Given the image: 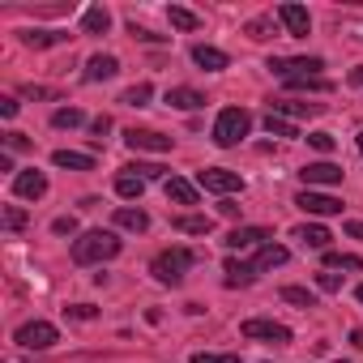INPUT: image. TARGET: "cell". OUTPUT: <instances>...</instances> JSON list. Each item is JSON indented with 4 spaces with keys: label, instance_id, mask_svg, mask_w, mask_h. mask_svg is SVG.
<instances>
[{
    "label": "cell",
    "instance_id": "6da1fadb",
    "mask_svg": "<svg viewBox=\"0 0 363 363\" xmlns=\"http://www.w3.org/2000/svg\"><path fill=\"white\" fill-rule=\"evenodd\" d=\"M120 257V240L116 231H86L73 240V261L77 265H99V261H111Z\"/></svg>",
    "mask_w": 363,
    "mask_h": 363
},
{
    "label": "cell",
    "instance_id": "7a4b0ae2",
    "mask_svg": "<svg viewBox=\"0 0 363 363\" xmlns=\"http://www.w3.org/2000/svg\"><path fill=\"white\" fill-rule=\"evenodd\" d=\"M193 265H197V252H189V248H167V252H158V257H154L150 274H154L162 286H179Z\"/></svg>",
    "mask_w": 363,
    "mask_h": 363
},
{
    "label": "cell",
    "instance_id": "3957f363",
    "mask_svg": "<svg viewBox=\"0 0 363 363\" xmlns=\"http://www.w3.org/2000/svg\"><path fill=\"white\" fill-rule=\"evenodd\" d=\"M248 128H252V111L248 107H223L218 111V120H214V145H240L244 137H248Z\"/></svg>",
    "mask_w": 363,
    "mask_h": 363
},
{
    "label": "cell",
    "instance_id": "277c9868",
    "mask_svg": "<svg viewBox=\"0 0 363 363\" xmlns=\"http://www.w3.org/2000/svg\"><path fill=\"white\" fill-rule=\"evenodd\" d=\"M269 69H274L282 82H291V77H320L325 60H320V56H274Z\"/></svg>",
    "mask_w": 363,
    "mask_h": 363
},
{
    "label": "cell",
    "instance_id": "5b68a950",
    "mask_svg": "<svg viewBox=\"0 0 363 363\" xmlns=\"http://www.w3.org/2000/svg\"><path fill=\"white\" fill-rule=\"evenodd\" d=\"M240 333H244L248 342L291 346V329H286V325H278V320H265V316H252V320H244V325H240Z\"/></svg>",
    "mask_w": 363,
    "mask_h": 363
},
{
    "label": "cell",
    "instance_id": "8992f818",
    "mask_svg": "<svg viewBox=\"0 0 363 363\" xmlns=\"http://www.w3.org/2000/svg\"><path fill=\"white\" fill-rule=\"evenodd\" d=\"M13 342H18V346H26V350H48V346H56V342H60V333H56V325H52V320H26V325L13 333Z\"/></svg>",
    "mask_w": 363,
    "mask_h": 363
},
{
    "label": "cell",
    "instance_id": "52a82bcc",
    "mask_svg": "<svg viewBox=\"0 0 363 363\" xmlns=\"http://www.w3.org/2000/svg\"><path fill=\"white\" fill-rule=\"evenodd\" d=\"M197 184H201L206 193H223V197H231V193H240V189H244V179H240V171L206 167V171H197Z\"/></svg>",
    "mask_w": 363,
    "mask_h": 363
},
{
    "label": "cell",
    "instance_id": "ba28073f",
    "mask_svg": "<svg viewBox=\"0 0 363 363\" xmlns=\"http://www.w3.org/2000/svg\"><path fill=\"white\" fill-rule=\"evenodd\" d=\"M295 206H299L303 214H312V218H333V214H342V201L329 197V193H316V189H303V193L295 197Z\"/></svg>",
    "mask_w": 363,
    "mask_h": 363
},
{
    "label": "cell",
    "instance_id": "9c48e42d",
    "mask_svg": "<svg viewBox=\"0 0 363 363\" xmlns=\"http://www.w3.org/2000/svg\"><path fill=\"white\" fill-rule=\"evenodd\" d=\"M342 167L337 162H308L303 171H299V179H303V189H333V184H342Z\"/></svg>",
    "mask_w": 363,
    "mask_h": 363
},
{
    "label": "cell",
    "instance_id": "30bf717a",
    "mask_svg": "<svg viewBox=\"0 0 363 363\" xmlns=\"http://www.w3.org/2000/svg\"><path fill=\"white\" fill-rule=\"evenodd\" d=\"M13 193H18L22 201H39V197L48 193V175H43L39 167H30V171H18V175H13Z\"/></svg>",
    "mask_w": 363,
    "mask_h": 363
},
{
    "label": "cell",
    "instance_id": "8fae6325",
    "mask_svg": "<svg viewBox=\"0 0 363 363\" xmlns=\"http://www.w3.org/2000/svg\"><path fill=\"white\" fill-rule=\"evenodd\" d=\"M124 141H128V150H145V154H167L171 150V137H162L154 128H128Z\"/></svg>",
    "mask_w": 363,
    "mask_h": 363
},
{
    "label": "cell",
    "instance_id": "7c38bea8",
    "mask_svg": "<svg viewBox=\"0 0 363 363\" xmlns=\"http://www.w3.org/2000/svg\"><path fill=\"white\" fill-rule=\"evenodd\" d=\"M278 22L286 26V35H295V39H308V30H312V18H308V9L303 5H278Z\"/></svg>",
    "mask_w": 363,
    "mask_h": 363
},
{
    "label": "cell",
    "instance_id": "4fadbf2b",
    "mask_svg": "<svg viewBox=\"0 0 363 363\" xmlns=\"http://www.w3.org/2000/svg\"><path fill=\"white\" fill-rule=\"evenodd\" d=\"M223 282H227L231 291H244V286L257 282V265H248V261H240V257H227V265H223Z\"/></svg>",
    "mask_w": 363,
    "mask_h": 363
},
{
    "label": "cell",
    "instance_id": "5bb4252c",
    "mask_svg": "<svg viewBox=\"0 0 363 363\" xmlns=\"http://www.w3.org/2000/svg\"><path fill=\"white\" fill-rule=\"evenodd\" d=\"M223 244H227L231 252H240V248H261V244H269V231H265V227H235Z\"/></svg>",
    "mask_w": 363,
    "mask_h": 363
},
{
    "label": "cell",
    "instance_id": "9a60e30c",
    "mask_svg": "<svg viewBox=\"0 0 363 363\" xmlns=\"http://www.w3.org/2000/svg\"><path fill=\"white\" fill-rule=\"evenodd\" d=\"M291 235H295L303 248H316V252H329V240H333L329 227H320V223H303V227H295Z\"/></svg>",
    "mask_w": 363,
    "mask_h": 363
},
{
    "label": "cell",
    "instance_id": "2e32d148",
    "mask_svg": "<svg viewBox=\"0 0 363 363\" xmlns=\"http://www.w3.org/2000/svg\"><path fill=\"white\" fill-rule=\"evenodd\" d=\"M167 103L179 107V111H197V107H206V94L193 90V86H171V90H167Z\"/></svg>",
    "mask_w": 363,
    "mask_h": 363
},
{
    "label": "cell",
    "instance_id": "e0dca14e",
    "mask_svg": "<svg viewBox=\"0 0 363 363\" xmlns=\"http://www.w3.org/2000/svg\"><path fill=\"white\" fill-rule=\"evenodd\" d=\"M193 65H201L206 73H223L231 60H227V52H218V48H210V43H197V48H193Z\"/></svg>",
    "mask_w": 363,
    "mask_h": 363
},
{
    "label": "cell",
    "instance_id": "ac0fdd59",
    "mask_svg": "<svg viewBox=\"0 0 363 363\" xmlns=\"http://www.w3.org/2000/svg\"><path fill=\"white\" fill-rule=\"evenodd\" d=\"M116 73H120V60H116V56H103V52H99V56L86 60V82H107V77H116Z\"/></svg>",
    "mask_w": 363,
    "mask_h": 363
},
{
    "label": "cell",
    "instance_id": "d6986e66",
    "mask_svg": "<svg viewBox=\"0 0 363 363\" xmlns=\"http://www.w3.org/2000/svg\"><path fill=\"white\" fill-rule=\"evenodd\" d=\"M162 189H167V201H175V206H197V184H189V179L171 175Z\"/></svg>",
    "mask_w": 363,
    "mask_h": 363
},
{
    "label": "cell",
    "instance_id": "ffe728a7",
    "mask_svg": "<svg viewBox=\"0 0 363 363\" xmlns=\"http://www.w3.org/2000/svg\"><path fill=\"white\" fill-rule=\"evenodd\" d=\"M171 227L184 231V235H210L214 231V218L210 214H179V218H171Z\"/></svg>",
    "mask_w": 363,
    "mask_h": 363
},
{
    "label": "cell",
    "instance_id": "44dd1931",
    "mask_svg": "<svg viewBox=\"0 0 363 363\" xmlns=\"http://www.w3.org/2000/svg\"><path fill=\"white\" fill-rule=\"evenodd\" d=\"M269 111H274V116H320V111H325V103H295V99H274V103H269Z\"/></svg>",
    "mask_w": 363,
    "mask_h": 363
},
{
    "label": "cell",
    "instance_id": "7402d4cb",
    "mask_svg": "<svg viewBox=\"0 0 363 363\" xmlns=\"http://www.w3.org/2000/svg\"><path fill=\"white\" fill-rule=\"evenodd\" d=\"M286 261H291V252H286L282 244H261L252 265H257V274H261V269H278V265H286Z\"/></svg>",
    "mask_w": 363,
    "mask_h": 363
},
{
    "label": "cell",
    "instance_id": "603a6c76",
    "mask_svg": "<svg viewBox=\"0 0 363 363\" xmlns=\"http://www.w3.org/2000/svg\"><path fill=\"white\" fill-rule=\"evenodd\" d=\"M22 43L26 48H56V43H73V35L69 30H26Z\"/></svg>",
    "mask_w": 363,
    "mask_h": 363
},
{
    "label": "cell",
    "instance_id": "cb8c5ba5",
    "mask_svg": "<svg viewBox=\"0 0 363 363\" xmlns=\"http://www.w3.org/2000/svg\"><path fill=\"white\" fill-rule=\"evenodd\" d=\"M52 162L65 167V171H94V158L90 154H77V150H56Z\"/></svg>",
    "mask_w": 363,
    "mask_h": 363
},
{
    "label": "cell",
    "instance_id": "d4e9b609",
    "mask_svg": "<svg viewBox=\"0 0 363 363\" xmlns=\"http://www.w3.org/2000/svg\"><path fill=\"white\" fill-rule=\"evenodd\" d=\"M82 30H86V35H107V30H111V13H107L103 5L86 9V18H82Z\"/></svg>",
    "mask_w": 363,
    "mask_h": 363
},
{
    "label": "cell",
    "instance_id": "484cf974",
    "mask_svg": "<svg viewBox=\"0 0 363 363\" xmlns=\"http://www.w3.org/2000/svg\"><path fill=\"white\" fill-rule=\"evenodd\" d=\"M116 227H124V231H145V227H150V214H145V210H133V206H120V210H116Z\"/></svg>",
    "mask_w": 363,
    "mask_h": 363
},
{
    "label": "cell",
    "instance_id": "4316f807",
    "mask_svg": "<svg viewBox=\"0 0 363 363\" xmlns=\"http://www.w3.org/2000/svg\"><path fill=\"white\" fill-rule=\"evenodd\" d=\"M116 193H120L124 201H141L145 179H137V175H116Z\"/></svg>",
    "mask_w": 363,
    "mask_h": 363
},
{
    "label": "cell",
    "instance_id": "83f0119b",
    "mask_svg": "<svg viewBox=\"0 0 363 363\" xmlns=\"http://www.w3.org/2000/svg\"><path fill=\"white\" fill-rule=\"evenodd\" d=\"M325 269H363V257H354V252H325Z\"/></svg>",
    "mask_w": 363,
    "mask_h": 363
},
{
    "label": "cell",
    "instance_id": "f1b7e54d",
    "mask_svg": "<svg viewBox=\"0 0 363 363\" xmlns=\"http://www.w3.org/2000/svg\"><path fill=\"white\" fill-rule=\"evenodd\" d=\"M265 133H269V137H299V128H295L286 116H274V111L265 116Z\"/></svg>",
    "mask_w": 363,
    "mask_h": 363
},
{
    "label": "cell",
    "instance_id": "f546056e",
    "mask_svg": "<svg viewBox=\"0 0 363 363\" xmlns=\"http://www.w3.org/2000/svg\"><path fill=\"white\" fill-rule=\"evenodd\" d=\"M150 94H154V86H150V82H137V86H128V90H124V99H120V103H128V107H145V103H150Z\"/></svg>",
    "mask_w": 363,
    "mask_h": 363
},
{
    "label": "cell",
    "instance_id": "4dcf8cb0",
    "mask_svg": "<svg viewBox=\"0 0 363 363\" xmlns=\"http://www.w3.org/2000/svg\"><path fill=\"white\" fill-rule=\"evenodd\" d=\"M124 175H137V179H162L167 167H158V162H128Z\"/></svg>",
    "mask_w": 363,
    "mask_h": 363
},
{
    "label": "cell",
    "instance_id": "1f68e13d",
    "mask_svg": "<svg viewBox=\"0 0 363 363\" xmlns=\"http://www.w3.org/2000/svg\"><path fill=\"white\" fill-rule=\"evenodd\" d=\"M167 18H171V26H175V30H197V26H201V22H197V13L179 9V5H171V9H167Z\"/></svg>",
    "mask_w": 363,
    "mask_h": 363
},
{
    "label": "cell",
    "instance_id": "d6a6232c",
    "mask_svg": "<svg viewBox=\"0 0 363 363\" xmlns=\"http://www.w3.org/2000/svg\"><path fill=\"white\" fill-rule=\"evenodd\" d=\"M82 120H86V111H82V107H60V111L52 116V124H56V128H77Z\"/></svg>",
    "mask_w": 363,
    "mask_h": 363
},
{
    "label": "cell",
    "instance_id": "836d02e7",
    "mask_svg": "<svg viewBox=\"0 0 363 363\" xmlns=\"http://www.w3.org/2000/svg\"><path fill=\"white\" fill-rule=\"evenodd\" d=\"M282 299H286V303H295V308H316V295H312V291H303V286H282Z\"/></svg>",
    "mask_w": 363,
    "mask_h": 363
},
{
    "label": "cell",
    "instance_id": "e575fe53",
    "mask_svg": "<svg viewBox=\"0 0 363 363\" xmlns=\"http://www.w3.org/2000/svg\"><path fill=\"white\" fill-rule=\"evenodd\" d=\"M90 133H94V137H90V141H94V150H99V145H103V137H107V133H111V116H99V120H94V124H90Z\"/></svg>",
    "mask_w": 363,
    "mask_h": 363
},
{
    "label": "cell",
    "instance_id": "d590c367",
    "mask_svg": "<svg viewBox=\"0 0 363 363\" xmlns=\"http://www.w3.org/2000/svg\"><path fill=\"white\" fill-rule=\"evenodd\" d=\"M308 145H312V150H320V154H329L337 141H333V133H308Z\"/></svg>",
    "mask_w": 363,
    "mask_h": 363
},
{
    "label": "cell",
    "instance_id": "8d00e7d4",
    "mask_svg": "<svg viewBox=\"0 0 363 363\" xmlns=\"http://www.w3.org/2000/svg\"><path fill=\"white\" fill-rule=\"evenodd\" d=\"M316 286H320V291H329V295H333V291H342V278H337V274H333V269H320V274H316Z\"/></svg>",
    "mask_w": 363,
    "mask_h": 363
},
{
    "label": "cell",
    "instance_id": "74e56055",
    "mask_svg": "<svg viewBox=\"0 0 363 363\" xmlns=\"http://www.w3.org/2000/svg\"><path fill=\"white\" fill-rule=\"evenodd\" d=\"M5 227H9V231H22V227H26V210L9 206V210H5Z\"/></svg>",
    "mask_w": 363,
    "mask_h": 363
},
{
    "label": "cell",
    "instance_id": "f35d334b",
    "mask_svg": "<svg viewBox=\"0 0 363 363\" xmlns=\"http://www.w3.org/2000/svg\"><path fill=\"white\" fill-rule=\"evenodd\" d=\"M65 312H69L73 320H94V316H99V308H90V303H73V308H65Z\"/></svg>",
    "mask_w": 363,
    "mask_h": 363
},
{
    "label": "cell",
    "instance_id": "ab89813d",
    "mask_svg": "<svg viewBox=\"0 0 363 363\" xmlns=\"http://www.w3.org/2000/svg\"><path fill=\"white\" fill-rule=\"evenodd\" d=\"M193 363H240V354H193Z\"/></svg>",
    "mask_w": 363,
    "mask_h": 363
},
{
    "label": "cell",
    "instance_id": "60d3db41",
    "mask_svg": "<svg viewBox=\"0 0 363 363\" xmlns=\"http://www.w3.org/2000/svg\"><path fill=\"white\" fill-rule=\"evenodd\" d=\"M269 30H274V26H269L265 18H257V22H248V35H252V39H269Z\"/></svg>",
    "mask_w": 363,
    "mask_h": 363
},
{
    "label": "cell",
    "instance_id": "b9f144b4",
    "mask_svg": "<svg viewBox=\"0 0 363 363\" xmlns=\"http://www.w3.org/2000/svg\"><path fill=\"white\" fill-rule=\"evenodd\" d=\"M52 231H56V235H77V218H56Z\"/></svg>",
    "mask_w": 363,
    "mask_h": 363
},
{
    "label": "cell",
    "instance_id": "7bdbcfd3",
    "mask_svg": "<svg viewBox=\"0 0 363 363\" xmlns=\"http://www.w3.org/2000/svg\"><path fill=\"white\" fill-rule=\"evenodd\" d=\"M240 210H244V206H235V201H218V214H223V218H240Z\"/></svg>",
    "mask_w": 363,
    "mask_h": 363
},
{
    "label": "cell",
    "instance_id": "ee69618b",
    "mask_svg": "<svg viewBox=\"0 0 363 363\" xmlns=\"http://www.w3.org/2000/svg\"><path fill=\"white\" fill-rule=\"evenodd\" d=\"M0 116L13 120V116H18V99H0Z\"/></svg>",
    "mask_w": 363,
    "mask_h": 363
},
{
    "label": "cell",
    "instance_id": "f6af8a7d",
    "mask_svg": "<svg viewBox=\"0 0 363 363\" xmlns=\"http://www.w3.org/2000/svg\"><path fill=\"white\" fill-rule=\"evenodd\" d=\"M9 150H30V141L22 133H9Z\"/></svg>",
    "mask_w": 363,
    "mask_h": 363
},
{
    "label": "cell",
    "instance_id": "bcb514c9",
    "mask_svg": "<svg viewBox=\"0 0 363 363\" xmlns=\"http://www.w3.org/2000/svg\"><path fill=\"white\" fill-rule=\"evenodd\" d=\"M346 235H350V240H363V223H359V218H354V223H346Z\"/></svg>",
    "mask_w": 363,
    "mask_h": 363
},
{
    "label": "cell",
    "instance_id": "7dc6e473",
    "mask_svg": "<svg viewBox=\"0 0 363 363\" xmlns=\"http://www.w3.org/2000/svg\"><path fill=\"white\" fill-rule=\"evenodd\" d=\"M350 346H354V350H363V325H359V329H350Z\"/></svg>",
    "mask_w": 363,
    "mask_h": 363
},
{
    "label": "cell",
    "instance_id": "c3c4849f",
    "mask_svg": "<svg viewBox=\"0 0 363 363\" xmlns=\"http://www.w3.org/2000/svg\"><path fill=\"white\" fill-rule=\"evenodd\" d=\"M350 86H363V65H359V69L350 73Z\"/></svg>",
    "mask_w": 363,
    "mask_h": 363
},
{
    "label": "cell",
    "instance_id": "681fc988",
    "mask_svg": "<svg viewBox=\"0 0 363 363\" xmlns=\"http://www.w3.org/2000/svg\"><path fill=\"white\" fill-rule=\"evenodd\" d=\"M354 295H359V303H363V282H359V291H354Z\"/></svg>",
    "mask_w": 363,
    "mask_h": 363
},
{
    "label": "cell",
    "instance_id": "f907efd6",
    "mask_svg": "<svg viewBox=\"0 0 363 363\" xmlns=\"http://www.w3.org/2000/svg\"><path fill=\"white\" fill-rule=\"evenodd\" d=\"M359 154H363V133H359Z\"/></svg>",
    "mask_w": 363,
    "mask_h": 363
},
{
    "label": "cell",
    "instance_id": "816d5d0a",
    "mask_svg": "<svg viewBox=\"0 0 363 363\" xmlns=\"http://www.w3.org/2000/svg\"><path fill=\"white\" fill-rule=\"evenodd\" d=\"M337 363H346V359H337Z\"/></svg>",
    "mask_w": 363,
    "mask_h": 363
}]
</instances>
